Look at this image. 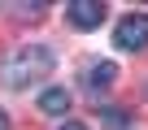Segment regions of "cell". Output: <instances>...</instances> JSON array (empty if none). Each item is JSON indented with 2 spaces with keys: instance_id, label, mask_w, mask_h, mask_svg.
<instances>
[{
  "instance_id": "1",
  "label": "cell",
  "mask_w": 148,
  "mask_h": 130,
  "mask_svg": "<svg viewBox=\"0 0 148 130\" xmlns=\"http://www.w3.org/2000/svg\"><path fill=\"white\" fill-rule=\"evenodd\" d=\"M48 74H52V48H44V43H22L5 65H0V78H5V87H13V91H22V87H31V83H39Z\"/></svg>"
},
{
  "instance_id": "2",
  "label": "cell",
  "mask_w": 148,
  "mask_h": 130,
  "mask_svg": "<svg viewBox=\"0 0 148 130\" xmlns=\"http://www.w3.org/2000/svg\"><path fill=\"white\" fill-rule=\"evenodd\" d=\"M113 43H118L122 52H144V48H148V13H126V18H118Z\"/></svg>"
},
{
  "instance_id": "3",
  "label": "cell",
  "mask_w": 148,
  "mask_h": 130,
  "mask_svg": "<svg viewBox=\"0 0 148 130\" xmlns=\"http://www.w3.org/2000/svg\"><path fill=\"white\" fill-rule=\"evenodd\" d=\"M65 18H70V26L92 30V26L105 22V5H100V0H70V5H65Z\"/></svg>"
},
{
  "instance_id": "4",
  "label": "cell",
  "mask_w": 148,
  "mask_h": 130,
  "mask_svg": "<svg viewBox=\"0 0 148 130\" xmlns=\"http://www.w3.org/2000/svg\"><path fill=\"white\" fill-rule=\"evenodd\" d=\"M65 108H70V91H65V87H48V91H39V113H48V117H65Z\"/></svg>"
},
{
  "instance_id": "5",
  "label": "cell",
  "mask_w": 148,
  "mask_h": 130,
  "mask_svg": "<svg viewBox=\"0 0 148 130\" xmlns=\"http://www.w3.org/2000/svg\"><path fill=\"white\" fill-rule=\"evenodd\" d=\"M113 78H118V65H113V61H96L92 70L83 74V83H87L92 91H100V87H113Z\"/></svg>"
},
{
  "instance_id": "6",
  "label": "cell",
  "mask_w": 148,
  "mask_h": 130,
  "mask_svg": "<svg viewBox=\"0 0 148 130\" xmlns=\"http://www.w3.org/2000/svg\"><path fill=\"white\" fill-rule=\"evenodd\" d=\"M61 130H87V126H83V121H65Z\"/></svg>"
},
{
  "instance_id": "7",
  "label": "cell",
  "mask_w": 148,
  "mask_h": 130,
  "mask_svg": "<svg viewBox=\"0 0 148 130\" xmlns=\"http://www.w3.org/2000/svg\"><path fill=\"white\" fill-rule=\"evenodd\" d=\"M0 130H9V117H5V113H0Z\"/></svg>"
}]
</instances>
